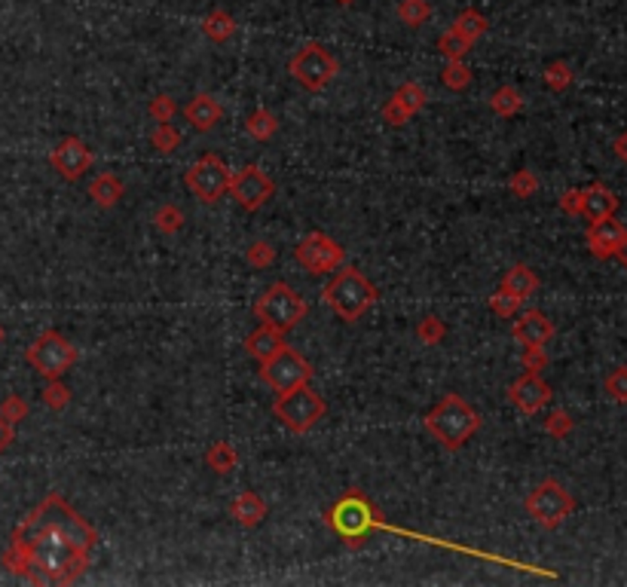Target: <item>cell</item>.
<instances>
[{
	"label": "cell",
	"mask_w": 627,
	"mask_h": 587,
	"mask_svg": "<svg viewBox=\"0 0 627 587\" xmlns=\"http://www.w3.org/2000/svg\"><path fill=\"white\" fill-rule=\"evenodd\" d=\"M98 532L58 492L15 526L4 566L35 584H71L86 572Z\"/></svg>",
	"instance_id": "obj_1"
},
{
	"label": "cell",
	"mask_w": 627,
	"mask_h": 587,
	"mask_svg": "<svg viewBox=\"0 0 627 587\" xmlns=\"http://www.w3.org/2000/svg\"><path fill=\"white\" fill-rule=\"evenodd\" d=\"M425 432L444 450H459L463 443L478 432L481 419L474 413V407L459 395H444L425 413Z\"/></svg>",
	"instance_id": "obj_2"
},
{
	"label": "cell",
	"mask_w": 627,
	"mask_h": 587,
	"mask_svg": "<svg viewBox=\"0 0 627 587\" xmlns=\"http://www.w3.org/2000/svg\"><path fill=\"white\" fill-rule=\"evenodd\" d=\"M322 297L343 322H358L376 303V288L362 270L340 266V270H333V279L324 284Z\"/></svg>",
	"instance_id": "obj_3"
},
{
	"label": "cell",
	"mask_w": 627,
	"mask_h": 587,
	"mask_svg": "<svg viewBox=\"0 0 627 587\" xmlns=\"http://www.w3.org/2000/svg\"><path fill=\"white\" fill-rule=\"evenodd\" d=\"M273 413L288 432L306 434V432H313V425L319 423V419H324L328 404H324V398L313 389V385L304 383V385H297V389L279 392V398H275V404H273Z\"/></svg>",
	"instance_id": "obj_4"
},
{
	"label": "cell",
	"mask_w": 627,
	"mask_h": 587,
	"mask_svg": "<svg viewBox=\"0 0 627 587\" xmlns=\"http://www.w3.org/2000/svg\"><path fill=\"white\" fill-rule=\"evenodd\" d=\"M254 315L270 328L288 333L306 318V300L291 288L288 282H275L264 291V297L254 303Z\"/></svg>",
	"instance_id": "obj_5"
},
{
	"label": "cell",
	"mask_w": 627,
	"mask_h": 587,
	"mask_svg": "<svg viewBox=\"0 0 627 587\" xmlns=\"http://www.w3.org/2000/svg\"><path fill=\"white\" fill-rule=\"evenodd\" d=\"M25 358H28V364L35 367L44 380H58V376H65L74 364H77V346L65 340L62 333L46 331L31 343Z\"/></svg>",
	"instance_id": "obj_6"
},
{
	"label": "cell",
	"mask_w": 627,
	"mask_h": 587,
	"mask_svg": "<svg viewBox=\"0 0 627 587\" xmlns=\"http://www.w3.org/2000/svg\"><path fill=\"white\" fill-rule=\"evenodd\" d=\"M523 508L539 526H545V530H557V526L575 511V499L570 496V490H566L560 481H542L536 490L526 496Z\"/></svg>",
	"instance_id": "obj_7"
},
{
	"label": "cell",
	"mask_w": 627,
	"mask_h": 587,
	"mask_svg": "<svg viewBox=\"0 0 627 587\" xmlns=\"http://www.w3.org/2000/svg\"><path fill=\"white\" fill-rule=\"evenodd\" d=\"M340 65L322 44H306L300 53L291 58V77H294L306 92H322L331 86V80L337 77Z\"/></svg>",
	"instance_id": "obj_8"
},
{
	"label": "cell",
	"mask_w": 627,
	"mask_h": 587,
	"mask_svg": "<svg viewBox=\"0 0 627 587\" xmlns=\"http://www.w3.org/2000/svg\"><path fill=\"white\" fill-rule=\"evenodd\" d=\"M230 178L233 172L227 169V163L217 154H205L187 169L184 184H187V190L194 193L199 203H217L224 193H230Z\"/></svg>",
	"instance_id": "obj_9"
},
{
	"label": "cell",
	"mask_w": 627,
	"mask_h": 587,
	"mask_svg": "<svg viewBox=\"0 0 627 587\" xmlns=\"http://www.w3.org/2000/svg\"><path fill=\"white\" fill-rule=\"evenodd\" d=\"M230 196L245 212H257L275 196V181L257 163H248L245 169H239V174L230 178Z\"/></svg>",
	"instance_id": "obj_10"
},
{
	"label": "cell",
	"mask_w": 627,
	"mask_h": 587,
	"mask_svg": "<svg viewBox=\"0 0 627 587\" xmlns=\"http://www.w3.org/2000/svg\"><path fill=\"white\" fill-rule=\"evenodd\" d=\"M261 376L275 392H288V389H297V385L313 380V364H309L300 352L285 346L279 355H273L270 362L261 364Z\"/></svg>",
	"instance_id": "obj_11"
},
{
	"label": "cell",
	"mask_w": 627,
	"mask_h": 587,
	"mask_svg": "<svg viewBox=\"0 0 627 587\" xmlns=\"http://www.w3.org/2000/svg\"><path fill=\"white\" fill-rule=\"evenodd\" d=\"M294 257L306 273H333L343 266L346 251H343L340 242H333L328 233H309V236L300 239V245L294 248Z\"/></svg>",
	"instance_id": "obj_12"
},
{
	"label": "cell",
	"mask_w": 627,
	"mask_h": 587,
	"mask_svg": "<svg viewBox=\"0 0 627 587\" xmlns=\"http://www.w3.org/2000/svg\"><path fill=\"white\" fill-rule=\"evenodd\" d=\"M92 150L83 138L71 135V138H62L55 144V150L49 154V163H53V169L62 174L65 181H80L83 174L92 169Z\"/></svg>",
	"instance_id": "obj_13"
},
{
	"label": "cell",
	"mask_w": 627,
	"mask_h": 587,
	"mask_svg": "<svg viewBox=\"0 0 627 587\" xmlns=\"http://www.w3.org/2000/svg\"><path fill=\"white\" fill-rule=\"evenodd\" d=\"M508 398H512V404L521 410L526 416H536L539 410L548 407L551 401V385L542 380L539 373L526 371L521 380L512 383V389H508Z\"/></svg>",
	"instance_id": "obj_14"
},
{
	"label": "cell",
	"mask_w": 627,
	"mask_h": 587,
	"mask_svg": "<svg viewBox=\"0 0 627 587\" xmlns=\"http://www.w3.org/2000/svg\"><path fill=\"white\" fill-rule=\"evenodd\" d=\"M429 102V95H425V89L420 83H404V86L395 89V95L389 98L386 107H383V120L389 125H404L411 123V116H416Z\"/></svg>",
	"instance_id": "obj_15"
},
{
	"label": "cell",
	"mask_w": 627,
	"mask_h": 587,
	"mask_svg": "<svg viewBox=\"0 0 627 587\" xmlns=\"http://www.w3.org/2000/svg\"><path fill=\"white\" fill-rule=\"evenodd\" d=\"M624 233H627L624 224H618L612 214V217H603V221H591L588 233H584V242H588V251L593 257L606 260V257H615Z\"/></svg>",
	"instance_id": "obj_16"
},
{
	"label": "cell",
	"mask_w": 627,
	"mask_h": 587,
	"mask_svg": "<svg viewBox=\"0 0 627 587\" xmlns=\"http://www.w3.org/2000/svg\"><path fill=\"white\" fill-rule=\"evenodd\" d=\"M512 337L521 343V346H545V343L554 337V322L539 313V309H526V313L517 315V322L512 324Z\"/></svg>",
	"instance_id": "obj_17"
},
{
	"label": "cell",
	"mask_w": 627,
	"mask_h": 587,
	"mask_svg": "<svg viewBox=\"0 0 627 587\" xmlns=\"http://www.w3.org/2000/svg\"><path fill=\"white\" fill-rule=\"evenodd\" d=\"M221 116H224L221 102H217L214 95H208V92H199V95H194L184 104V120L199 132H212L214 125L221 123Z\"/></svg>",
	"instance_id": "obj_18"
},
{
	"label": "cell",
	"mask_w": 627,
	"mask_h": 587,
	"mask_svg": "<svg viewBox=\"0 0 627 587\" xmlns=\"http://www.w3.org/2000/svg\"><path fill=\"white\" fill-rule=\"evenodd\" d=\"M618 212V196L606 184H591V187L582 190V205L579 214L588 217V221H603V217H612Z\"/></svg>",
	"instance_id": "obj_19"
},
{
	"label": "cell",
	"mask_w": 627,
	"mask_h": 587,
	"mask_svg": "<svg viewBox=\"0 0 627 587\" xmlns=\"http://www.w3.org/2000/svg\"><path fill=\"white\" fill-rule=\"evenodd\" d=\"M285 349V333L270 328V324H261V328H254L248 333L245 340V352L254 362H270L273 355H279V352Z\"/></svg>",
	"instance_id": "obj_20"
},
{
	"label": "cell",
	"mask_w": 627,
	"mask_h": 587,
	"mask_svg": "<svg viewBox=\"0 0 627 587\" xmlns=\"http://www.w3.org/2000/svg\"><path fill=\"white\" fill-rule=\"evenodd\" d=\"M266 502L257 496V492H239L236 499H233V505H230V517L236 520L239 526H245V530H254V526H261L264 523V517H266Z\"/></svg>",
	"instance_id": "obj_21"
},
{
	"label": "cell",
	"mask_w": 627,
	"mask_h": 587,
	"mask_svg": "<svg viewBox=\"0 0 627 587\" xmlns=\"http://www.w3.org/2000/svg\"><path fill=\"white\" fill-rule=\"evenodd\" d=\"M499 288L508 291V294H514L517 300H526V297H532V291L539 288V275L532 273V266L514 264L512 270L502 275V284H499Z\"/></svg>",
	"instance_id": "obj_22"
},
{
	"label": "cell",
	"mask_w": 627,
	"mask_h": 587,
	"mask_svg": "<svg viewBox=\"0 0 627 587\" xmlns=\"http://www.w3.org/2000/svg\"><path fill=\"white\" fill-rule=\"evenodd\" d=\"M123 193H125L123 181L116 178V174H111V172H107V174H98V178L89 184V199H92V203H95L98 208H114V205L123 199Z\"/></svg>",
	"instance_id": "obj_23"
},
{
	"label": "cell",
	"mask_w": 627,
	"mask_h": 587,
	"mask_svg": "<svg viewBox=\"0 0 627 587\" xmlns=\"http://www.w3.org/2000/svg\"><path fill=\"white\" fill-rule=\"evenodd\" d=\"M236 463H239V456L230 441H214L205 453V465L212 468L214 474H230L233 468H236Z\"/></svg>",
	"instance_id": "obj_24"
},
{
	"label": "cell",
	"mask_w": 627,
	"mask_h": 587,
	"mask_svg": "<svg viewBox=\"0 0 627 587\" xmlns=\"http://www.w3.org/2000/svg\"><path fill=\"white\" fill-rule=\"evenodd\" d=\"M245 129L254 141H270L275 132H279V120H275V114L266 111V107H254L245 120Z\"/></svg>",
	"instance_id": "obj_25"
},
{
	"label": "cell",
	"mask_w": 627,
	"mask_h": 587,
	"mask_svg": "<svg viewBox=\"0 0 627 587\" xmlns=\"http://www.w3.org/2000/svg\"><path fill=\"white\" fill-rule=\"evenodd\" d=\"M490 107H493V114H496V116H505V120H508V116L523 111V95L514 86H499L496 92H493Z\"/></svg>",
	"instance_id": "obj_26"
},
{
	"label": "cell",
	"mask_w": 627,
	"mask_h": 587,
	"mask_svg": "<svg viewBox=\"0 0 627 587\" xmlns=\"http://www.w3.org/2000/svg\"><path fill=\"white\" fill-rule=\"evenodd\" d=\"M203 31H205L208 40H214V44H227V40L233 37V31H236V22H233L230 13L214 10L212 15H205Z\"/></svg>",
	"instance_id": "obj_27"
},
{
	"label": "cell",
	"mask_w": 627,
	"mask_h": 587,
	"mask_svg": "<svg viewBox=\"0 0 627 587\" xmlns=\"http://www.w3.org/2000/svg\"><path fill=\"white\" fill-rule=\"evenodd\" d=\"M432 6L429 0H401L398 4V19L407 25V28H420V25L429 22Z\"/></svg>",
	"instance_id": "obj_28"
},
{
	"label": "cell",
	"mask_w": 627,
	"mask_h": 587,
	"mask_svg": "<svg viewBox=\"0 0 627 587\" xmlns=\"http://www.w3.org/2000/svg\"><path fill=\"white\" fill-rule=\"evenodd\" d=\"M453 28H456L465 40H472V44H474V40H478V37L483 35V31L490 28V22L483 19V15H481L478 10H463V13L456 15Z\"/></svg>",
	"instance_id": "obj_29"
},
{
	"label": "cell",
	"mask_w": 627,
	"mask_h": 587,
	"mask_svg": "<svg viewBox=\"0 0 627 587\" xmlns=\"http://www.w3.org/2000/svg\"><path fill=\"white\" fill-rule=\"evenodd\" d=\"M150 144H154V150H160V154H174L181 144V132L172 123H156L154 132H150Z\"/></svg>",
	"instance_id": "obj_30"
},
{
	"label": "cell",
	"mask_w": 627,
	"mask_h": 587,
	"mask_svg": "<svg viewBox=\"0 0 627 587\" xmlns=\"http://www.w3.org/2000/svg\"><path fill=\"white\" fill-rule=\"evenodd\" d=\"M44 404H46L49 410H55V413L71 404V389L62 383V376H58V380H49V383L44 385Z\"/></svg>",
	"instance_id": "obj_31"
},
{
	"label": "cell",
	"mask_w": 627,
	"mask_h": 587,
	"mask_svg": "<svg viewBox=\"0 0 627 587\" xmlns=\"http://www.w3.org/2000/svg\"><path fill=\"white\" fill-rule=\"evenodd\" d=\"M154 224H156V230L165 233V236H172V233H181V226H184V212L178 205H172V203H165L160 212H156L154 217Z\"/></svg>",
	"instance_id": "obj_32"
},
{
	"label": "cell",
	"mask_w": 627,
	"mask_h": 587,
	"mask_svg": "<svg viewBox=\"0 0 627 587\" xmlns=\"http://www.w3.org/2000/svg\"><path fill=\"white\" fill-rule=\"evenodd\" d=\"M444 86L453 89V92H463L472 86V68L459 58V62H447L444 68Z\"/></svg>",
	"instance_id": "obj_33"
},
{
	"label": "cell",
	"mask_w": 627,
	"mask_h": 587,
	"mask_svg": "<svg viewBox=\"0 0 627 587\" xmlns=\"http://www.w3.org/2000/svg\"><path fill=\"white\" fill-rule=\"evenodd\" d=\"M416 337H420L425 346H438V343L447 337V324L441 322L438 315H429V318H423V322L416 324Z\"/></svg>",
	"instance_id": "obj_34"
},
{
	"label": "cell",
	"mask_w": 627,
	"mask_h": 587,
	"mask_svg": "<svg viewBox=\"0 0 627 587\" xmlns=\"http://www.w3.org/2000/svg\"><path fill=\"white\" fill-rule=\"evenodd\" d=\"M603 389L615 404H627V364H618L615 371L606 376Z\"/></svg>",
	"instance_id": "obj_35"
},
{
	"label": "cell",
	"mask_w": 627,
	"mask_h": 587,
	"mask_svg": "<svg viewBox=\"0 0 627 587\" xmlns=\"http://www.w3.org/2000/svg\"><path fill=\"white\" fill-rule=\"evenodd\" d=\"M438 49L441 53H444L450 62H459V58H463L468 49H472V40H465L463 35H459L456 28H450L444 37H441V44H438Z\"/></svg>",
	"instance_id": "obj_36"
},
{
	"label": "cell",
	"mask_w": 627,
	"mask_h": 587,
	"mask_svg": "<svg viewBox=\"0 0 627 587\" xmlns=\"http://www.w3.org/2000/svg\"><path fill=\"white\" fill-rule=\"evenodd\" d=\"M545 86L554 92H563L572 86V68L566 62H551L545 68Z\"/></svg>",
	"instance_id": "obj_37"
},
{
	"label": "cell",
	"mask_w": 627,
	"mask_h": 587,
	"mask_svg": "<svg viewBox=\"0 0 627 587\" xmlns=\"http://www.w3.org/2000/svg\"><path fill=\"white\" fill-rule=\"evenodd\" d=\"M523 300H517L514 294H508V291H493V297H490V309L496 313L499 318H512L517 315V309H521Z\"/></svg>",
	"instance_id": "obj_38"
},
{
	"label": "cell",
	"mask_w": 627,
	"mask_h": 587,
	"mask_svg": "<svg viewBox=\"0 0 627 587\" xmlns=\"http://www.w3.org/2000/svg\"><path fill=\"white\" fill-rule=\"evenodd\" d=\"M245 260L248 266H254V270H266V266L275 264V248L270 242H254L248 251H245Z\"/></svg>",
	"instance_id": "obj_39"
},
{
	"label": "cell",
	"mask_w": 627,
	"mask_h": 587,
	"mask_svg": "<svg viewBox=\"0 0 627 587\" xmlns=\"http://www.w3.org/2000/svg\"><path fill=\"white\" fill-rule=\"evenodd\" d=\"M508 190H512L517 199H530L532 193L539 190V178L530 169H521L512 181H508Z\"/></svg>",
	"instance_id": "obj_40"
},
{
	"label": "cell",
	"mask_w": 627,
	"mask_h": 587,
	"mask_svg": "<svg viewBox=\"0 0 627 587\" xmlns=\"http://www.w3.org/2000/svg\"><path fill=\"white\" fill-rule=\"evenodd\" d=\"M572 416L566 413V410H551V413L545 416V432L551 434V438H566V434L572 432Z\"/></svg>",
	"instance_id": "obj_41"
},
{
	"label": "cell",
	"mask_w": 627,
	"mask_h": 587,
	"mask_svg": "<svg viewBox=\"0 0 627 587\" xmlns=\"http://www.w3.org/2000/svg\"><path fill=\"white\" fill-rule=\"evenodd\" d=\"M174 114H178V104H174L172 95H156L154 102H150V116H154L156 123H172Z\"/></svg>",
	"instance_id": "obj_42"
},
{
	"label": "cell",
	"mask_w": 627,
	"mask_h": 587,
	"mask_svg": "<svg viewBox=\"0 0 627 587\" xmlns=\"http://www.w3.org/2000/svg\"><path fill=\"white\" fill-rule=\"evenodd\" d=\"M0 416H6L10 423H22L25 416H28V401L19 398V395H6V401L0 404Z\"/></svg>",
	"instance_id": "obj_43"
},
{
	"label": "cell",
	"mask_w": 627,
	"mask_h": 587,
	"mask_svg": "<svg viewBox=\"0 0 627 587\" xmlns=\"http://www.w3.org/2000/svg\"><path fill=\"white\" fill-rule=\"evenodd\" d=\"M523 371H532V373H539V371H545L548 367V355H545V346H523Z\"/></svg>",
	"instance_id": "obj_44"
},
{
	"label": "cell",
	"mask_w": 627,
	"mask_h": 587,
	"mask_svg": "<svg viewBox=\"0 0 627 587\" xmlns=\"http://www.w3.org/2000/svg\"><path fill=\"white\" fill-rule=\"evenodd\" d=\"M15 441V425L6 416H0V453H6Z\"/></svg>",
	"instance_id": "obj_45"
},
{
	"label": "cell",
	"mask_w": 627,
	"mask_h": 587,
	"mask_svg": "<svg viewBox=\"0 0 627 587\" xmlns=\"http://www.w3.org/2000/svg\"><path fill=\"white\" fill-rule=\"evenodd\" d=\"M579 205H582V190H566L563 196H560V208H563L566 214H579Z\"/></svg>",
	"instance_id": "obj_46"
},
{
	"label": "cell",
	"mask_w": 627,
	"mask_h": 587,
	"mask_svg": "<svg viewBox=\"0 0 627 587\" xmlns=\"http://www.w3.org/2000/svg\"><path fill=\"white\" fill-rule=\"evenodd\" d=\"M612 150H615V156L622 159V163H627V132H622V135L612 141Z\"/></svg>",
	"instance_id": "obj_47"
},
{
	"label": "cell",
	"mask_w": 627,
	"mask_h": 587,
	"mask_svg": "<svg viewBox=\"0 0 627 587\" xmlns=\"http://www.w3.org/2000/svg\"><path fill=\"white\" fill-rule=\"evenodd\" d=\"M615 257H618V260H622V264L627 266V233H624L622 245H618V251H615Z\"/></svg>",
	"instance_id": "obj_48"
},
{
	"label": "cell",
	"mask_w": 627,
	"mask_h": 587,
	"mask_svg": "<svg viewBox=\"0 0 627 587\" xmlns=\"http://www.w3.org/2000/svg\"><path fill=\"white\" fill-rule=\"evenodd\" d=\"M337 4H340V6H353L355 0H337Z\"/></svg>",
	"instance_id": "obj_49"
},
{
	"label": "cell",
	"mask_w": 627,
	"mask_h": 587,
	"mask_svg": "<svg viewBox=\"0 0 627 587\" xmlns=\"http://www.w3.org/2000/svg\"><path fill=\"white\" fill-rule=\"evenodd\" d=\"M6 340V331H4V324H0V343H4Z\"/></svg>",
	"instance_id": "obj_50"
}]
</instances>
